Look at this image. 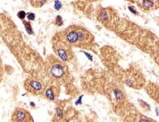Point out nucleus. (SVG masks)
Instances as JSON below:
<instances>
[{"label":"nucleus","mask_w":159,"mask_h":122,"mask_svg":"<svg viewBox=\"0 0 159 122\" xmlns=\"http://www.w3.org/2000/svg\"><path fill=\"white\" fill-rule=\"evenodd\" d=\"M61 38L70 46L85 49H90L94 41L93 36L88 30L77 25L66 29L62 33Z\"/></svg>","instance_id":"1"},{"label":"nucleus","mask_w":159,"mask_h":122,"mask_svg":"<svg viewBox=\"0 0 159 122\" xmlns=\"http://www.w3.org/2000/svg\"><path fill=\"white\" fill-rule=\"evenodd\" d=\"M46 70L47 74L52 80L59 81L67 76V69L64 64L55 57H50L47 59Z\"/></svg>","instance_id":"2"},{"label":"nucleus","mask_w":159,"mask_h":122,"mask_svg":"<svg viewBox=\"0 0 159 122\" xmlns=\"http://www.w3.org/2000/svg\"><path fill=\"white\" fill-rule=\"evenodd\" d=\"M53 48L55 54L64 62H68L73 57L71 46L62 40H55L53 43Z\"/></svg>","instance_id":"3"},{"label":"nucleus","mask_w":159,"mask_h":122,"mask_svg":"<svg viewBox=\"0 0 159 122\" xmlns=\"http://www.w3.org/2000/svg\"><path fill=\"white\" fill-rule=\"evenodd\" d=\"M25 89L34 95L43 93L46 88L44 82L40 79L31 77L26 80L24 82Z\"/></svg>","instance_id":"4"},{"label":"nucleus","mask_w":159,"mask_h":122,"mask_svg":"<svg viewBox=\"0 0 159 122\" xmlns=\"http://www.w3.org/2000/svg\"><path fill=\"white\" fill-rule=\"evenodd\" d=\"M138 2L139 5L144 11H152L158 7V3H157V1L142 0Z\"/></svg>","instance_id":"5"},{"label":"nucleus","mask_w":159,"mask_h":122,"mask_svg":"<svg viewBox=\"0 0 159 122\" xmlns=\"http://www.w3.org/2000/svg\"><path fill=\"white\" fill-rule=\"evenodd\" d=\"M57 90L56 87L53 86H50L49 87H46L44 91V93L46 98L50 100H53L56 96Z\"/></svg>","instance_id":"6"},{"label":"nucleus","mask_w":159,"mask_h":122,"mask_svg":"<svg viewBox=\"0 0 159 122\" xmlns=\"http://www.w3.org/2000/svg\"><path fill=\"white\" fill-rule=\"evenodd\" d=\"M23 23L28 33L32 34L33 33V32H32V27L31 26V25L30 24V22L24 20L23 21Z\"/></svg>","instance_id":"7"},{"label":"nucleus","mask_w":159,"mask_h":122,"mask_svg":"<svg viewBox=\"0 0 159 122\" xmlns=\"http://www.w3.org/2000/svg\"><path fill=\"white\" fill-rule=\"evenodd\" d=\"M46 1L44 0H38V1H32V5L34 7H41L43 4L46 2Z\"/></svg>","instance_id":"8"},{"label":"nucleus","mask_w":159,"mask_h":122,"mask_svg":"<svg viewBox=\"0 0 159 122\" xmlns=\"http://www.w3.org/2000/svg\"><path fill=\"white\" fill-rule=\"evenodd\" d=\"M55 24L58 26H61L63 24L62 17L60 16H57L55 20Z\"/></svg>","instance_id":"9"},{"label":"nucleus","mask_w":159,"mask_h":122,"mask_svg":"<svg viewBox=\"0 0 159 122\" xmlns=\"http://www.w3.org/2000/svg\"><path fill=\"white\" fill-rule=\"evenodd\" d=\"M26 16V13L24 11H19L17 13V16L20 19H22V20L24 19Z\"/></svg>","instance_id":"10"},{"label":"nucleus","mask_w":159,"mask_h":122,"mask_svg":"<svg viewBox=\"0 0 159 122\" xmlns=\"http://www.w3.org/2000/svg\"><path fill=\"white\" fill-rule=\"evenodd\" d=\"M62 7V3L59 1H56L54 5V8L57 10H59Z\"/></svg>","instance_id":"11"},{"label":"nucleus","mask_w":159,"mask_h":122,"mask_svg":"<svg viewBox=\"0 0 159 122\" xmlns=\"http://www.w3.org/2000/svg\"><path fill=\"white\" fill-rule=\"evenodd\" d=\"M3 73V66L2 64L1 60L0 58V82L1 81L2 78Z\"/></svg>","instance_id":"12"},{"label":"nucleus","mask_w":159,"mask_h":122,"mask_svg":"<svg viewBox=\"0 0 159 122\" xmlns=\"http://www.w3.org/2000/svg\"><path fill=\"white\" fill-rule=\"evenodd\" d=\"M27 18L32 21H33L35 18V15L33 13L31 12L30 13L28 14V15H27Z\"/></svg>","instance_id":"13"},{"label":"nucleus","mask_w":159,"mask_h":122,"mask_svg":"<svg viewBox=\"0 0 159 122\" xmlns=\"http://www.w3.org/2000/svg\"><path fill=\"white\" fill-rule=\"evenodd\" d=\"M140 122H150L148 121H147V120H140Z\"/></svg>","instance_id":"14"}]
</instances>
